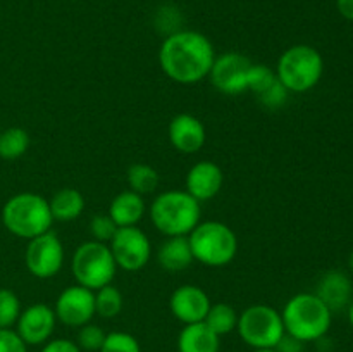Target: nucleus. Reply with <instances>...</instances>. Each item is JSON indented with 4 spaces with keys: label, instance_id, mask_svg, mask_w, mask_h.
<instances>
[{
    "label": "nucleus",
    "instance_id": "nucleus-7",
    "mask_svg": "<svg viewBox=\"0 0 353 352\" xmlns=\"http://www.w3.org/2000/svg\"><path fill=\"white\" fill-rule=\"evenodd\" d=\"M117 264L110 247L102 242H83L71 259V271L76 283L90 290H99L112 283Z\"/></svg>",
    "mask_w": 353,
    "mask_h": 352
},
{
    "label": "nucleus",
    "instance_id": "nucleus-16",
    "mask_svg": "<svg viewBox=\"0 0 353 352\" xmlns=\"http://www.w3.org/2000/svg\"><path fill=\"white\" fill-rule=\"evenodd\" d=\"M169 141L181 154H196L207 140L205 126L193 114H178L168 128Z\"/></svg>",
    "mask_w": 353,
    "mask_h": 352
},
{
    "label": "nucleus",
    "instance_id": "nucleus-12",
    "mask_svg": "<svg viewBox=\"0 0 353 352\" xmlns=\"http://www.w3.org/2000/svg\"><path fill=\"white\" fill-rule=\"evenodd\" d=\"M54 311L57 321L65 326H83L95 316V292L81 285L68 286L55 300Z\"/></svg>",
    "mask_w": 353,
    "mask_h": 352
},
{
    "label": "nucleus",
    "instance_id": "nucleus-9",
    "mask_svg": "<svg viewBox=\"0 0 353 352\" xmlns=\"http://www.w3.org/2000/svg\"><path fill=\"white\" fill-rule=\"evenodd\" d=\"M28 271L40 280L52 278L64 266V245L54 231L31 238L24 252Z\"/></svg>",
    "mask_w": 353,
    "mask_h": 352
},
{
    "label": "nucleus",
    "instance_id": "nucleus-31",
    "mask_svg": "<svg viewBox=\"0 0 353 352\" xmlns=\"http://www.w3.org/2000/svg\"><path fill=\"white\" fill-rule=\"evenodd\" d=\"M0 352H28V345L12 328H0Z\"/></svg>",
    "mask_w": 353,
    "mask_h": 352
},
{
    "label": "nucleus",
    "instance_id": "nucleus-37",
    "mask_svg": "<svg viewBox=\"0 0 353 352\" xmlns=\"http://www.w3.org/2000/svg\"><path fill=\"white\" fill-rule=\"evenodd\" d=\"M348 266H350V269L353 271V252L350 254V257H348Z\"/></svg>",
    "mask_w": 353,
    "mask_h": 352
},
{
    "label": "nucleus",
    "instance_id": "nucleus-11",
    "mask_svg": "<svg viewBox=\"0 0 353 352\" xmlns=\"http://www.w3.org/2000/svg\"><path fill=\"white\" fill-rule=\"evenodd\" d=\"M109 247L117 268L124 271H140L147 266L152 254L150 240L138 226L117 228Z\"/></svg>",
    "mask_w": 353,
    "mask_h": 352
},
{
    "label": "nucleus",
    "instance_id": "nucleus-14",
    "mask_svg": "<svg viewBox=\"0 0 353 352\" xmlns=\"http://www.w3.org/2000/svg\"><path fill=\"white\" fill-rule=\"evenodd\" d=\"M247 92H252L262 106L269 109H279L288 100L290 92L279 81L274 69L265 64H252L250 72H248Z\"/></svg>",
    "mask_w": 353,
    "mask_h": 352
},
{
    "label": "nucleus",
    "instance_id": "nucleus-25",
    "mask_svg": "<svg viewBox=\"0 0 353 352\" xmlns=\"http://www.w3.org/2000/svg\"><path fill=\"white\" fill-rule=\"evenodd\" d=\"M128 185L130 190L140 193V195H147V193H154L157 190L159 173L155 171L152 166L143 164V162H137L128 168Z\"/></svg>",
    "mask_w": 353,
    "mask_h": 352
},
{
    "label": "nucleus",
    "instance_id": "nucleus-36",
    "mask_svg": "<svg viewBox=\"0 0 353 352\" xmlns=\"http://www.w3.org/2000/svg\"><path fill=\"white\" fill-rule=\"evenodd\" d=\"M254 352H278L276 349H254Z\"/></svg>",
    "mask_w": 353,
    "mask_h": 352
},
{
    "label": "nucleus",
    "instance_id": "nucleus-35",
    "mask_svg": "<svg viewBox=\"0 0 353 352\" xmlns=\"http://www.w3.org/2000/svg\"><path fill=\"white\" fill-rule=\"evenodd\" d=\"M348 321H350L353 328V302H350V306H348Z\"/></svg>",
    "mask_w": 353,
    "mask_h": 352
},
{
    "label": "nucleus",
    "instance_id": "nucleus-26",
    "mask_svg": "<svg viewBox=\"0 0 353 352\" xmlns=\"http://www.w3.org/2000/svg\"><path fill=\"white\" fill-rule=\"evenodd\" d=\"M123 311V293L112 283L95 290V314L112 320Z\"/></svg>",
    "mask_w": 353,
    "mask_h": 352
},
{
    "label": "nucleus",
    "instance_id": "nucleus-33",
    "mask_svg": "<svg viewBox=\"0 0 353 352\" xmlns=\"http://www.w3.org/2000/svg\"><path fill=\"white\" fill-rule=\"evenodd\" d=\"M274 349L278 352H303V342H300L299 338L292 337V335L285 333Z\"/></svg>",
    "mask_w": 353,
    "mask_h": 352
},
{
    "label": "nucleus",
    "instance_id": "nucleus-6",
    "mask_svg": "<svg viewBox=\"0 0 353 352\" xmlns=\"http://www.w3.org/2000/svg\"><path fill=\"white\" fill-rule=\"evenodd\" d=\"M193 259L209 268H223L234 259L238 238L228 224L219 221L199 223L188 235Z\"/></svg>",
    "mask_w": 353,
    "mask_h": 352
},
{
    "label": "nucleus",
    "instance_id": "nucleus-18",
    "mask_svg": "<svg viewBox=\"0 0 353 352\" xmlns=\"http://www.w3.org/2000/svg\"><path fill=\"white\" fill-rule=\"evenodd\" d=\"M316 295L330 307L331 313L348 306L352 299V282L343 271H327L317 283Z\"/></svg>",
    "mask_w": 353,
    "mask_h": 352
},
{
    "label": "nucleus",
    "instance_id": "nucleus-5",
    "mask_svg": "<svg viewBox=\"0 0 353 352\" xmlns=\"http://www.w3.org/2000/svg\"><path fill=\"white\" fill-rule=\"evenodd\" d=\"M324 72L323 55L310 45H293L278 59L276 75L288 92L303 93L321 81Z\"/></svg>",
    "mask_w": 353,
    "mask_h": 352
},
{
    "label": "nucleus",
    "instance_id": "nucleus-27",
    "mask_svg": "<svg viewBox=\"0 0 353 352\" xmlns=\"http://www.w3.org/2000/svg\"><path fill=\"white\" fill-rule=\"evenodd\" d=\"M21 314L19 297L9 289H0V328H12Z\"/></svg>",
    "mask_w": 353,
    "mask_h": 352
},
{
    "label": "nucleus",
    "instance_id": "nucleus-1",
    "mask_svg": "<svg viewBox=\"0 0 353 352\" xmlns=\"http://www.w3.org/2000/svg\"><path fill=\"white\" fill-rule=\"evenodd\" d=\"M216 50L199 31H174L159 48V64L168 78L181 85H195L209 76Z\"/></svg>",
    "mask_w": 353,
    "mask_h": 352
},
{
    "label": "nucleus",
    "instance_id": "nucleus-20",
    "mask_svg": "<svg viewBox=\"0 0 353 352\" xmlns=\"http://www.w3.org/2000/svg\"><path fill=\"white\" fill-rule=\"evenodd\" d=\"M219 338L203 321L185 324L179 331L178 352H219Z\"/></svg>",
    "mask_w": 353,
    "mask_h": 352
},
{
    "label": "nucleus",
    "instance_id": "nucleus-13",
    "mask_svg": "<svg viewBox=\"0 0 353 352\" xmlns=\"http://www.w3.org/2000/svg\"><path fill=\"white\" fill-rule=\"evenodd\" d=\"M57 316L47 304H33L21 311L16 323V331L26 345H43L50 340L55 330Z\"/></svg>",
    "mask_w": 353,
    "mask_h": 352
},
{
    "label": "nucleus",
    "instance_id": "nucleus-15",
    "mask_svg": "<svg viewBox=\"0 0 353 352\" xmlns=\"http://www.w3.org/2000/svg\"><path fill=\"white\" fill-rule=\"evenodd\" d=\"M209 295L196 285L178 286L169 299V309H171L172 316L181 321L183 324L203 321L209 313Z\"/></svg>",
    "mask_w": 353,
    "mask_h": 352
},
{
    "label": "nucleus",
    "instance_id": "nucleus-21",
    "mask_svg": "<svg viewBox=\"0 0 353 352\" xmlns=\"http://www.w3.org/2000/svg\"><path fill=\"white\" fill-rule=\"evenodd\" d=\"M157 261L169 273L185 271L186 268H190L195 259H193L192 247H190L188 235L186 237H168V240L159 248Z\"/></svg>",
    "mask_w": 353,
    "mask_h": 352
},
{
    "label": "nucleus",
    "instance_id": "nucleus-19",
    "mask_svg": "<svg viewBox=\"0 0 353 352\" xmlns=\"http://www.w3.org/2000/svg\"><path fill=\"white\" fill-rule=\"evenodd\" d=\"M145 211H147V206H145L143 195L133 192V190H126L114 197L107 214L112 217L117 228H126L137 226L143 219Z\"/></svg>",
    "mask_w": 353,
    "mask_h": 352
},
{
    "label": "nucleus",
    "instance_id": "nucleus-23",
    "mask_svg": "<svg viewBox=\"0 0 353 352\" xmlns=\"http://www.w3.org/2000/svg\"><path fill=\"white\" fill-rule=\"evenodd\" d=\"M203 323H205L217 337H223V335H228L233 330H236L238 314L236 311H234V307L226 302L210 304L209 313H207Z\"/></svg>",
    "mask_w": 353,
    "mask_h": 352
},
{
    "label": "nucleus",
    "instance_id": "nucleus-4",
    "mask_svg": "<svg viewBox=\"0 0 353 352\" xmlns=\"http://www.w3.org/2000/svg\"><path fill=\"white\" fill-rule=\"evenodd\" d=\"M2 223L14 237L31 238L50 231L54 217L45 197L33 192L16 193L2 207Z\"/></svg>",
    "mask_w": 353,
    "mask_h": 352
},
{
    "label": "nucleus",
    "instance_id": "nucleus-10",
    "mask_svg": "<svg viewBox=\"0 0 353 352\" xmlns=\"http://www.w3.org/2000/svg\"><path fill=\"white\" fill-rule=\"evenodd\" d=\"M254 62L240 52H224L216 55L209 71V79L224 95H241L247 92L248 72Z\"/></svg>",
    "mask_w": 353,
    "mask_h": 352
},
{
    "label": "nucleus",
    "instance_id": "nucleus-28",
    "mask_svg": "<svg viewBox=\"0 0 353 352\" xmlns=\"http://www.w3.org/2000/svg\"><path fill=\"white\" fill-rule=\"evenodd\" d=\"M107 333L99 326V324L86 323L79 326L78 337H76V344L81 351L86 352H99L102 349L103 340H105Z\"/></svg>",
    "mask_w": 353,
    "mask_h": 352
},
{
    "label": "nucleus",
    "instance_id": "nucleus-2",
    "mask_svg": "<svg viewBox=\"0 0 353 352\" xmlns=\"http://www.w3.org/2000/svg\"><path fill=\"white\" fill-rule=\"evenodd\" d=\"M202 217V204L186 190L159 193L150 206V219L165 237H186Z\"/></svg>",
    "mask_w": 353,
    "mask_h": 352
},
{
    "label": "nucleus",
    "instance_id": "nucleus-3",
    "mask_svg": "<svg viewBox=\"0 0 353 352\" xmlns=\"http://www.w3.org/2000/svg\"><path fill=\"white\" fill-rule=\"evenodd\" d=\"M285 331L300 342H317L326 337L333 321L330 307L316 293H296L281 313Z\"/></svg>",
    "mask_w": 353,
    "mask_h": 352
},
{
    "label": "nucleus",
    "instance_id": "nucleus-29",
    "mask_svg": "<svg viewBox=\"0 0 353 352\" xmlns=\"http://www.w3.org/2000/svg\"><path fill=\"white\" fill-rule=\"evenodd\" d=\"M99 352H141L137 338L126 331H110Z\"/></svg>",
    "mask_w": 353,
    "mask_h": 352
},
{
    "label": "nucleus",
    "instance_id": "nucleus-17",
    "mask_svg": "<svg viewBox=\"0 0 353 352\" xmlns=\"http://www.w3.org/2000/svg\"><path fill=\"white\" fill-rule=\"evenodd\" d=\"M223 169L212 161H200L186 175V192L199 202L214 199L223 188Z\"/></svg>",
    "mask_w": 353,
    "mask_h": 352
},
{
    "label": "nucleus",
    "instance_id": "nucleus-24",
    "mask_svg": "<svg viewBox=\"0 0 353 352\" xmlns=\"http://www.w3.org/2000/svg\"><path fill=\"white\" fill-rule=\"evenodd\" d=\"M30 148V135L23 128H7L0 131V157L7 161L19 159Z\"/></svg>",
    "mask_w": 353,
    "mask_h": 352
},
{
    "label": "nucleus",
    "instance_id": "nucleus-30",
    "mask_svg": "<svg viewBox=\"0 0 353 352\" xmlns=\"http://www.w3.org/2000/svg\"><path fill=\"white\" fill-rule=\"evenodd\" d=\"M116 231L117 224L114 223L112 217H110L109 214H97V216H93L92 221H90V233H92L95 242L107 244V242L112 240Z\"/></svg>",
    "mask_w": 353,
    "mask_h": 352
},
{
    "label": "nucleus",
    "instance_id": "nucleus-34",
    "mask_svg": "<svg viewBox=\"0 0 353 352\" xmlns=\"http://www.w3.org/2000/svg\"><path fill=\"white\" fill-rule=\"evenodd\" d=\"M336 9L345 19L353 21V0H336Z\"/></svg>",
    "mask_w": 353,
    "mask_h": 352
},
{
    "label": "nucleus",
    "instance_id": "nucleus-8",
    "mask_svg": "<svg viewBox=\"0 0 353 352\" xmlns=\"http://www.w3.org/2000/svg\"><path fill=\"white\" fill-rule=\"evenodd\" d=\"M236 331L241 340L254 349H274L286 333L281 313L265 304L247 307L238 316Z\"/></svg>",
    "mask_w": 353,
    "mask_h": 352
},
{
    "label": "nucleus",
    "instance_id": "nucleus-22",
    "mask_svg": "<svg viewBox=\"0 0 353 352\" xmlns=\"http://www.w3.org/2000/svg\"><path fill=\"white\" fill-rule=\"evenodd\" d=\"M48 206L54 221H74L85 209V197L76 188H61L48 200Z\"/></svg>",
    "mask_w": 353,
    "mask_h": 352
},
{
    "label": "nucleus",
    "instance_id": "nucleus-32",
    "mask_svg": "<svg viewBox=\"0 0 353 352\" xmlns=\"http://www.w3.org/2000/svg\"><path fill=\"white\" fill-rule=\"evenodd\" d=\"M40 352H81L78 344L68 338H54V340L45 342Z\"/></svg>",
    "mask_w": 353,
    "mask_h": 352
}]
</instances>
